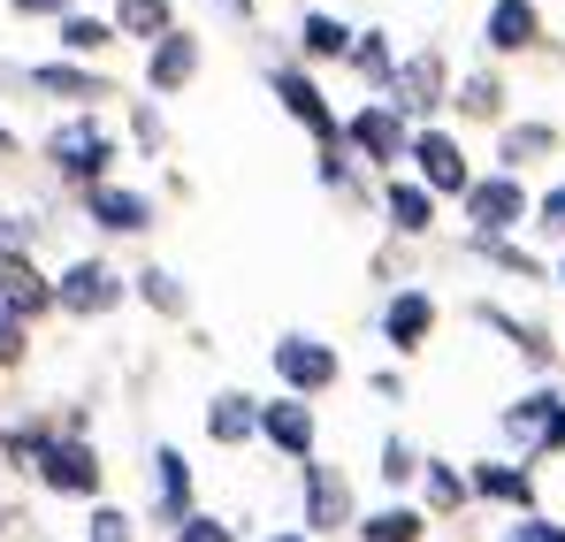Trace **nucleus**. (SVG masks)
<instances>
[{"label":"nucleus","mask_w":565,"mask_h":542,"mask_svg":"<svg viewBox=\"0 0 565 542\" xmlns=\"http://www.w3.org/2000/svg\"><path fill=\"white\" fill-rule=\"evenodd\" d=\"M46 161H54V177H62V183H85V191H99V177H107L122 153H115V138L99 130L93 115H70V123H54Z\"/></svg>","instance_id":"obj_1"},{"label":"nucleus","mask_w":565,"mask_h":542,"mask_svg":"<svg viewBox=\"0 0 565 542\" xmlns=\"http://www.w3.org/2000/svg\"><path fill=\"white\" fill-rule=\"evenodd\" d=\"M54 497H99V481H107V466H99V451L85 444V436H46V451H39V466H31Z\"/></svg>","instance_id":"obj_2"},{"label":"nucleus","mask_w":565,"mask_h":542,"mask_svg":"<svg viewBox=\"0 0 565 542\" xmlns=\"http://www.w3.org/2000/svg\"><path fill=\"white\" fill-rule=\"evenodd\" d=\"M122 298H130V283L107 268V261H77V268H62V283H54V306L62 313H85V321L115 313Z\"/></svg>","instance_id":"obj_3"},{"label":"nucleus","mask_w":565,"mask_h":542,"mask_svg":"<svg viewBox=\"0 0 565 542\" xmlns=\"http://www.w3.org/2000/svg\"><path fill=\"white\" fill-rule=\"evenodd\" d=\"M344 146L360 153V161H397V153H413V138H405V115L375 99V107H360L352 123H344Z\"/></svg>","instance_id":"obj_4"},{"label":"nucleus","mask_w":565,"mask_h":542,"mask_svg":"<svg viewBox=\"0 0 565 542\" xmlns=\"http://www.w3.org/2000/svg\"><path fill=\"white\" fill-rule=\"evenodd\" d=\"M276 374L290 382V397L329 390V382H337V352H329L321 337H282V344H276Z\"/></svg>","instance_id":"obj_5"},{"label":"nucleus","mask_w":565,"mask_h":542,"mask_svg":"<svg viewBox=\"0 0 565 542\" xmlns=\"http://www.w3.org/2000/svg\"><path fill=\"white\" fill-rule=\"evenodd\" d=\"M85 214H93V230H107V237H146L153 230V199L146 191H115V183L85 191Z\"/></svg>","instance_id":"obj_6"},{"label":"nucleus","mask_w":565,"mask_h":542,"mask_svg":"<svg viewBox=\"0 0 565 542\" xmlns=\"http://www.w3.org/2000/svg\"><path fill=\"white\" fill-rule=\"evenodd\" d=\"M504 428L527 444V451H558V428H565V397L558 390H527L512 413H504Z\"/></svg>","instance_id":"obj_7"},{"label":"nucleus","mask_w":565,"mask_h":542,"mask_svg":"<svg viewBox=\"0 0 565 542\" xmlns=\"http://www.w3.org/2000/svg\"><path fill=\"white\" fill-rule=\"evenodd\" d=\"M306 528H352V481L321 458H306Z\"/></svg>","instance_id":"obj_8"},{"label":"nucleus","mask_w":565,"mask_h":542,"mask_svg":"<svg viewBox=\"0 0 565 542\" xmlns=\"http://www.w3.org/2000/svg\"><path fill=\"white\" fill-rule=\"evenodd\" d=\"M467 214H473L481 237H504V230L527 214V191H520V177H489V183H473V191H467Z\"/></svg>","instance_id":"obj_9"},{"label":"nucleus","mask_w":565,"mask_h":542,"mask_svg":"<svg viewBox=\"0 0 565 542\" xmlns=\"http://www.w3.org/2000/svg\"><path fill=\"white\" fill-rule=\"evenodd\" d=\"M268 85H276V99H282V115H290V123H306L321 146H337V115H329V99H321V85H313V77H298V70H276Z\"/></svg>","instance_id":"obj_10"},{"label":"nucleus","mask_w":565,"mask_h":542,"mask_svg":"<svg viewBox=\"0 0 565 542\" xmlns=\"http://www.w3.org/2000/svg\"><path fill=\"white\" fill-rule=\"evenodd\" d=\"M390 107H397V115H428V107H444V54H413V62L390 77Z\"/></svg>","instance_id":"obj_11"},{"label":"nucleus","mask_w":565,"mask_h":542,"mask_svg":"<svg viewBox=\"0 0 565 542\" xmlns=\"http://www.w3.org/2000/svg\"><path fill=\"white\" fill-rule=\"evenodd\" d=\"M260 436H268L282 458H313V405H306V397L260 405Z\"/></svg>","instance_id":"obj_12"},{"label":"nucleus","mask_w":565,"mask_h":542,"mask_svg":"<svg viewBox=\"0 0 565 542\" xmlns=\"http://www.w3.org/2000/svg\"><path fill=\"white\" fill-rule=\"evenodd\" d=\"M413 161H420L428 191H473L467 153H459V138H444V130H420V138H413Z\"/></svg>","instance_id":"obj_13"},{"label":"nucleus","mask_w":565,"mask_h":542,"mask_svg":"<svg viewBox=\"0 0 565 542\" xmlns=\"http://www.w3.org/2000/svg\"><path fill=\"white\" fill-rule=\"evenodd\" d=\"M0 306L23 313V321H31V313H54V283L31 268L23 253H8V261H0Z\"/></svg>","instance_id":"obj_14"},{"label":"nucleus","mask_w":565,"mask_h":542,"mask_svg":"<svg viewBox=\"0 0 565 542\" xmlns=\"http://www.w3.org/2000/svg\"><path fill=\"white\" fill-rule=\"evenodd\" d=\"M428 329H436V298H428V290H397L390 313H382V337H390L397 352H420Z\"/></svg>","instance_id":"obj_15"},{"label":"nucleus","mask_w":565,"mask_h":542,"mask_svg":"<svg viewBox=\"0 0 565 542\" xmlns=\"http://www.w3.org/2000/svg\"><path fill=\"white\" fill-rule=\"evenodd\" d=\"M153 497H161V520H169V528L191 520V458L177 451V444L153 451Z\"/></svg>","instance_id":"obj_16"},{"label":"nucleus","mask_w":565,"mask_h":542,"mask_svg":"<svg viewBox=\"0 0 565 542\" xmlns=\"http://www.w3.org/2000/svg\"><path fill=\"white\" fill-rule=\"evenodd\" d=\"M206 436H214V444H230V451H237V444H253V436H260V397L222 390V397L206 405Z\"/></svg>","instance_id":"obj_17"},{"label":"nucleus","mask_w":565,"mask_h":542,"mask_svg":"<svg viewBox=\"0 0 565 542\" xmlns=\"http://www.w3.org/2000/svg\"><path fill=\"white\" fill-rule=\"evenodd\" d=\"M199 77V39L191 31H169L161 46H153V70H146V85L153 92H184Z\"/></svg>","instance_id":"obj_18"},{"label":"nucleus","mask_w":565,"mask_h":542,"mask_svg":"<svg viewBox=\"0 0 565 542\" xmlns=\"http://www.w3.org/2000/svg\"><path fill=\"white\" fill-rule=\"evenodd\" d=\"M489 46L497 54H527L535 46V0H497L489 8Z\"/></svg>","instance_id":"obj_19"},{"label":"nucleus","mask_w":565,"mask_h":542,"mask_svg":"<svg viewBox=\"0 0 565 542\" xmlns=\"http://www.w3.org/2000/svg\"><path fill=\"white\" fill-rule=\"evenodd\" d=\"M177 31V8L169 0H115V39H169Z\"/></svg>","instance_id":"obj_20"},{"label":"nucleus","mask_w":565,"mask_h":542,"mask_svg":"<svg viewBox=\"0 0 565 542\" xmlns=\"http://www.w3.org/2000/svg\"><path fill=\"white\" fill-rule=\"evenodd\" d=\"M31 85H39V92H70V99H115V85L93 77V70H77V62H39Z\"/></svg>","instance_id":"obj_21"},{"label":"nucleus","mask_w":565,"mask_h":542,"mask_svg":"<svg viewBox=\"0 0 565 542\" xmlns=\"http://www.w3.org/2000/svg\"><path fill=\"white\" fill-rule=\"evenodd\" d=\"M390 222H397L405 237H420V230L436 222V191H428V183H390Z\"/></svg>","instance_id":"obj_22"},{"label":"nucleus","mask_w":565,"mask_h":542,"mask_svg":"<svg viewBox=\"0 0 565 542\" xmlns=\"http://www.w3.org/2000/svg\"><path fill=\"white\" fill-rule=\"evenodd\" d=\"M473 489L497 497V504H527V497H535V481H527L520 466H504V458H481V466H473Z\"/></svg>","instance_id":"obj_23"},{"label":"nucleus","mask_w":565,"mask_h":542,"mask_svg":"<svg viewBox=\"0 0 565 542\" xmlns=\"http://www.w3.org/2000/svg\"><path fill=\"white\" fill-rule=\"evenodd\" d=\"M420 535H428V520H420V512H405V504L367 512V528H360V542H420Z\"/></svg>","instance_id":"obj_24"},{"label":"nucleus","mask_w":565,"mask_h":542,"mask_svg":"<svg viewBox=\"0 0 565 542\" xmlns=\"http://www.w3.org/2000/svg\"><path fill=\"white\" fill-rule=\"evenodd\" d=\"M298 46H306L313 62H329V54H352V31H344L337 15H306V23H298Z\"/></svg>","instance_id":"obj_25"},{"label":"nucleus","mask_w":565,"mask_h":542,"mask_svg":"<svg viewBox=\"0 0 565 542\" xmlns=\"http://www.w3.org/2000/svg\"><path fill=\"white\" fill-rule=\"evenodd\" d=\"M130 290H138V298H146L153 313H184V283H177L169 268H146V275H130Z\"/></svg>","instance_id":"obj_26"},{"label":"nucleus","mask_w":565,"mask_h":542,"mask_svg":"<svg viewBox=\"0 0 565 542\" xmlns=\"http://www.w3.org/2000/svg\"><path fill=\"white\" fill-rule=\"evenodd\" d=\"M62 46H70V54H107V46H115V23H99V15H62Z\"/></svg>","instance_id":"obj_27"},{"label":"nucleus","mask_w":565,"mask_h":542,"mask_svg":"<svg viewBox=\"0 0 565 542\" xmlns=\"http://www.w3.org/2000/svg\"><path fill=\"white\" fill-rule=\"evenodd\" d=\"M352 70H360V77H375V85H390V77H397V62H390L382 31H360V39H352Z\"/></svg>","instance_id":"obj_28"},{"label":"nucleus","mask_w":565,"mask_h":542,"mask_svg":"<svg viewBox=\"0 0 565 542\" xmlns=\"http://www.w3.org/2000/svg\"><path fill=\"white\" fill-rule=\"evenodd\" d=\"M551 146H558V130H551V123H527V130L504 138V161L520 169V161H535V153H551Z\"/></svg>","instance_id":"obj_29"},{"label":"nucleus","mask_w":565,"mask_h":542,"mask_svg":"<svg viewBox=\"0 0 565 542\" xmlns=\"http://www.w3.org/2000/svg\"><path fill=\"white\" fill-rule=\"evenodd\" d=\"M428 504H436V512H459V504H467V481H459L451 466H428Z\"/></svg>","instance_id":"obj_30"},{"label":"nucleus","mask_w":565,"mask_h":542,"mask_svg":"<svg viewBox=\"0 0 565 542\" xmlns=\"http://www.w3.org/2000/svg\"><path fill=\"white\" fill-rule=\"evenodd\" d=\"M459 107H467V115H497V107H504V85H497V77H467V85H459Z\"/></svg>","instance_id":"obj_31"},{"label":"nucleus","mask_w":565,"mask_h":542,"mask_svg":"<svg viewBox=\"0 0 565 542\" xmlns=\"http://www.w3.org/2000/svg\"><path fill=\"white\" fill-rule=\"evenodd\" d=\"M85 542H138V528H130V512L99 504V512H93V535H85Z\"/></svg>","instance_id":"obj_32"},{"label":"nucleus","mask_w":565,"mask_h":542,"mask_svg":"<svg viewBox=\"0 0 565 542\" xmlns=\"http://www.w3.org/2000/svg\"><path fill=\"white\" fill-rule=\"evenodd\" d=\"M177 542H237V528H230V520H214V512H191L184 528H177Z\"/></svg>","instance_id":"obj_33"},{"label":"nucleus","mask_w":565,"mask_h":542,"mask_svg":"<svg viewBox=\"0 0 565 542\" xmlns=\"http://www.w3.org/2000/svg\"><path fill=\"white\" fill-rule=\"evenodd\" d=\"M413 474H420L413 444H405V436H390V444H382V481H413Z\"/></svg>","instance_id":"obj_34"},{"label":"nucleus","mask_w":565,"mask_h":542,"mask_svg":"<svg viewBox=\"0 0 565 542\" xmlns=\"http://www.w3.org/2000/svg\"><path fill=\"white\" fill-rule=\"evenodd\" d=\"M15 360H23V313L0 306V366H15Z\"/></svg>","instance_id":"obj_35"},{"label":"nucleus","mask_w":565,"mask_h":542,"mask_svg":"<svg viewBox=\"0 0 565 542\" xmlns=\"http://www.w3.org/2000/svg\"><path fill=\"white\" fill-rule=\"evenodd\" d=\"M504 542H565V528H558V520H520Z\"/></svg>","instance_id":"obj_36"},{"label":"nucleus","mask_w":565,"mask_h":542,"mask_svg":"<svg viewBox=\"0 0 565 542\" xmlns=\"http://www.w3.org/2000/svg\"><path fill=\"white\" fill-rule=\"evenodd\" d=\"M8 8H15V15H54V23L77 15V0H8Z\"/></svg>","instance_id":"obj_37"},{"label":"nucleus","mask_w":565,"mask_h":542,"mask_svg":"<svg viewBox=\"0 0 565 542\" xmlns=\"http://www.w3.org/2000/svg\"><path fill=\"white\" fill-rule=\"evenodd\" d=\"M543 230H565V183L551 191V199H543Z\"/></svg>","instance_id":"obj_38"},{"label":"nucleus","mask_w":565,"mask_h":542,"mask_svg":"<svg viewBox=\"0 0 565 542\" xmlns=\"http://www.w3.org/2000/svg\"><path fill=\"white\" fill-rule=\"evenodd\" d=\"M214 8H230V15H253V0H214Z\"/></svg>","instance_id":"obj_39"},{"label":"nucleus","mask_w":565,"mask_h":542,"mask_svg":"<svg viewBox=\"0 0 565 542\" xmlns=\"http://www.w3.org/2000/svg\"><path fill=\"white\" fill-rule=\"evenodd\" d=\"M8 153H15V130H8V123H0V161H8Z\"/></svg>","instance_id":"obj_40"},{"label":"nucleus","mask_w":565,"mask_h":542,"mask_svg":"<svg viewBox=\"0 0 565 542\" xmlns=\"http://www.w3.org/2000/svg\"><path fill=\"white\" fill-rule=\"evenodd\" d=\"M268 542H313V535H268Z\"/></svg>","instance_id":"obj_41"},{"label":"nucleus","mask_w":565,"mask_h":542,"mask_svg":"<svg viewBox=\"0 0 565 542\" xmlns=\"http://www.w3.org/2000/svg\"><path fill=\"white\" fill-rule=\"evenodd\" d=\"M558 451H565V428H558Z\"/></svg>","instance_id":"obj_42"},{"label":"nucleus","mask_w":565,"mask_h":542,"mask_svg":"<svg viewBox=\"0 0 565 542\" xmlns=\"http://www.w3.org/2000/svg\"><path fill=\"white\" fill-rule=\"evenodd\" d=\"M0 528H8V512H0Z\"/></svg>","instance_id":"obj_43"},{"label":"nucleus","mask_w":565,"mask_h":542,"mask_svg":"<svg viewBox=\"0 0 565 542\" xmlns=\"http://www.w3.org/2000/svg\"><path fill=\"white\" fill-rule=\"evenodd\" d=\"M558 275H565V261H558Z\"/></svg>","instance_id":"obj_44"}]
</instances>
